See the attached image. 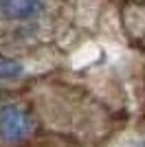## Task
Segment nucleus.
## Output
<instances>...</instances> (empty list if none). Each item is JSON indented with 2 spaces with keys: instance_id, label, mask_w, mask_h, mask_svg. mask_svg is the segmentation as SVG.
<instances>
[{
  "instance_id": "1",
  "label": "nucleus",
  "mask_w": 145,
  "mask_h": 147,
  "mask_svg": "<svg viewBox=\"0 0 145 147\" xmlns=\"http://www.w3.org/2000/svg\"><path fill=\"white\" fill-rule=\"evenodd\" d=\"M35 129V121L22 105L5 103L0 105V138L5 143H22Z\"/></svg>"
},
{
  "instance_id": "2",
  "label": "nucleus",
  "mask_w": 145,
  "mask_h": 147,
  "mask_svg": "<svg viewBox=\"0 0 145 147\" xmlns=\"http://www.w3.org/2000/svg\"><path fill=\"white\" fill-rule=\"evenodd\" d=\"M44 9L42 0H5L2 13L9 20H31L37 18Z\"/></svg>"
},
{
  "instance_id": "3",
  "label": "nucleus",
  "mask_w": 145,
  "mask_h": 147,
  "mask_svg": "<svg viewBox=\"0 0 145 147\" xmlns=\"http://www.w3.org/2000/svg\"><path fill=\"white\" fill-rule=\"evenodd\" d=\"M20 75H22V64H20V61L0 55V81L16 79V77H20Z\"/></svg>"
}]
</instances>
